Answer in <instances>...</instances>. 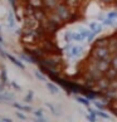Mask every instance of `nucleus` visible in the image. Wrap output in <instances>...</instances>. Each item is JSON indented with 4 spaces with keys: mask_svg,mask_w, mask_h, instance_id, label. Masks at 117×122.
I'll return each mask as SVG.
<instances>
[{
    "mask_svg": "<svg viewBox=\"0 0 117 122\" xmlns=\"http://www.w3.org/2000/svg\"><path fill=\"white\" fill-rule=\"evenodd\" d=\"M91 57L93 58V59L111 62L112 52H111L110 47H93L92 52H91Z\"/></svg>",
    "mask_w": 117,
    "mask_h": 122,
    "instance_id": "1",
    "label": "nucleus"
},
{
    "mask_svg": "<svg viewBox=\"0 0 117 122\" xmlns=\"http://www.w3.org/2000/svg\"><path fill=\"white\" fill-rule=\"evenodd\" d=\"M54 11L62 18V20L64 21V23H69L71 21V18H72V14H73V13H72V9L67 5L63 0L56 6Z\"/></svg>",
    "mask_w": 117,
    "mask_h": 122,
    "instance_id": "2",
    "label": "nucleus"
},
{
    "mask_svg": "<svg viewBox=\"0 0 117 122\" xmlns=\"http://www.w3.org/2000/svg\"><path fill=\"white\" fill-rule=\"evenodd\" d=\"M42 48L46 52L47 56H54V54H61V49L58 48L51 39H44L42 40Z\"/></svg>",
    "mask_w": 117,
    "mask_h": 122,
    "instance_id": "3",
    "label": "nucleus"
},
{
    "mask_svg": "<svg viewBox=\"0 0 117 122\" xmlns=\"http://www.w3.org/2000/svg\"><path fill=\"white\" fill-rule=\"evenodd\" d=\"M66 52L68 53V56L72 58V59H77L82 56L83 53V47L78 46V44H71V42L66 46Z\"/></svg>",
    "mask_w": 117,
    "mask_h": 122,
    "instance_id": "4",
    "label": "nucleus"
},
{
    "mask_svg": "<svg viewBox=\"0 0 117 122\" xmlns=\"http://www.w3.org/2000/svg\"><path fill=\"white\" fill-rule=\"evenodd\" d=\"M40 24H42V26H43L44 29H46L47 34H54L56 31H57L58 29L61 28V24H58L57 21L52 20V19H51V18H49V16L47 18L46 20H43V21H42V23H40Z\"/></svg>",
    "mask_w": 117,
    "mask_h": 122,
    "instance_id": "5",
    "label": "nucleus"
},
{
    "mask_svg": "<svg viewBox=\"0 0 117 122\" xmlns=\"http://www.w3.org/2000/svg\"><path fill=\"white\" fill-rule=\"evenodd\" d=\"M48 14H49V10H47L46 8H38L34 10L33 18L38 21V23H42L43 20H46L48 18Z\"/></svg>",
    "mask_w": 117,
    "mask_h": 122,
    "instance_id": "6",
    "label": "nucleus"
},
{
    "mask_svg": "<svg viewBox=\"0 0 117 122\" xmlns=\"http://www.w3.org/2000/svg\"><path fill=\"white\" fill-rule=\"evenodd\" d=\"M92 61L94 63V66L97 67V69L100 72H102L103 74H105L106 72L108 71V68L111 67V62H108V61H100V59H93V58H92Z\"/></svg>",
    "mask_w": 117,
    "mask_h": 122,
    "instance_id": "7",
    "label": "nucleus"
},
{
    "mask_svg": "<svg viewBox=\"0 0 117 122\" xmlns=\"http://www.w3.org/2000/svg\"><path fill=\"white\" fill-rule=\"evenodd\" d=\"M110 86H111V81L107 78L106 76L101 77V78L96 82V88H98V91H102V92H105L106 89H108Z\"/></svg>",
    "mask_w": 117,
    "mask_h": 122,
    "instance_id": "8",
    "label": "nucleus"
},
{
    "mask_svg": "<svg viewBox=\"0 0 117 122\" xmlns=\"http://www.w3.org/2000/svg\"><path fill=\"white\" fill-rule=\"evenodd\" d=\"M111 37H101L93 42V47H108Z\"/></svg>",
    "mask_w": 117,
    "mask_h": 122,
    "instance_id": "9",
    "label": "nucleus"
},
{
    "mask_svg": "<svg viewBox=\"0 0 117 122\" xmlns=\"http://www.w3.org/2000/svg\"><path fill=\"white\" fill-rule=\"evenodd\" d=\"M61 1H62V0H44V8H46L47 10L52 11V10H54L56 6Z\"/></svg>",
    "mask_w": 117,
    "mask_h": 122,
    "instance_id": "10",
    "label": "nucleus"
},
{
    "mask_svg": "<svg viewBox=\"0 0 117 122\" xmlns=\"http://www.w3.org/2000/svg\"><path fill=\"white\" fill-rule=\"evenodd\" d=\"M102 28H103V24L98 23V21H91L89 23V29L92 31H94L96 34H100L102 31Z\"/></svg>",
    "mask_w": 117,
    "mask_h": 122,
    "instance_id": "11",
    "label": "nucleus"
},
{
    "mask_svg": "<svg viewBox=\"0 0 117 122\" xmlns=\"http://www.w3.org/2000/svg\"><path fill=\"white\" fill-rule=\"evenodd\" d=\"M105 76H106L110 81H115V79H117V69L115 68V67L111 66L110 68H108V71L105 73Z\"/></svg>",
    "mask_w": 117,
    "mask_h": 122,
    "instance_id": "12",
    "label": "nucleus"
},
{
    "mask_svg": "<svg viewBox=\"0 0 117 122\" xmlns=\"http://www.w3.org/2000/svg\"><path fill=\"white\" fill-rule=\"evenodd\" d=\"M30 6H33L34 9L38 8H44V0H28V3Z\"/></svg>",
    "mask_w": 117,
    "mask_h": 122,
    "instance_id": "13",
    "label": "nucleus"
},
{
    "mask_svg": "<svg viewBox=\"0 0 117 122\" xmlns=\"http://www.w3.org/2000/svg\"><path fill=\"white\" fill-rule=\"evenodd\" d=\"M6 58H8V59L10 61L11 63H14V64H15L16 67H19L20 69H24V68H25V66H24V64H23V63H21L19 59H16L15 57H13V56H10V54H8V57H6Z\"/></svg>",
    "mask_w": 117,
    "mask_h": 122,
    "instance_id": "14",
    "label": "nucleus"
},
{
    "mask_svg": "<svg viewBox=\"0 0 117 122\" xmlns=\"http://www.w3.org/2000/svg\"><path fill=\"white\" fill-rule=\"evenodd\" d=\"M76 101L79 102L81 105H83L84 107H89V106H91V99L87 98L86 96H84V97H76Z\"/></svg>",
    "mask_w": 117,
    "mask_h": 122,
    "instance_id": "15",
    "label": "nucleus"
},
{
    "mask_svg": "<svg viewBox=\"0 0 117 122\" xmlns=\"http://www.w3.org/2000/svg\"><path fill=\"white\" fill-rule=\"evenodd\" d=\"M47 88H48V91L51 92L52 94H58L59 93V88H58L53 82H48L47 83Z\"/></svg>",
    "mask_w": 117,
    "mask_h": 122,
    "instance_id": "16",
    "label": "nucleus"
},
{
    "mask_svg": "<svg viewBox=\"0 0 117 122\" xmlns=\"http://www.w3.org/2000/svg\"><path fill=\"white\" fill-rule=\"evenodd\" d=\"M63 1H64L71 9H76V8L79 6V4L82 0H63Z\"/></svg>",
    "mask_w": 117,
    "mask_h": 122,
    "instance_id": "17",
    "label": "nucleus"
},
{
    "mask_svg": "<svg viewBox=\"0 0 117 122\" xmlns=\"http://www.w3.org/2000/svg\"><path fill=\"white\" fill-rule=\"evenodd\" d=\"M13 107H15L16 110H20V111H25V112H33V110L29 107V106H23L18 102H13Z\"/></svg>",
    "mask_w": 117,
    "mask_h": 122,
    "instance_id": "18",
    "label": "nucleus"
},
{
    "mask_svg": "<svg viewBox=\"0 0 117 122\" xmlns=\"http://www.w3.org/2000/svg\"><path fill=\"white\" fill-rule=\"evenodd\" d=\"M15 14V13H14ZM13 14V11H9L8 14V24L9 28H15V15Z\"/></svg>",
    "mask_w": 117,
    "mask_h": 122,
    "instance_id": "19",
    "label": "nucleus"
},
{
    "mask_svg": "<svg viewBox=\"0 0 117 122\" xmlns=\"http://www.w3.org/2000/svg\"><path fill=\"white\" fill-rule=\"evenodd\" d=\"M78 31L81 33V35H82V38H83V40H84V39H87V38H88V35L91 34V31H92V30L89 29V28H79Z\"/></svg>",
    "mask_w": 117,
    "mask_h": 122,
    "instance_id": "20",
    "label": "nucleus"
},
{
    "mask_svg": "<svg viewBox=\"0 0 117 122\" xmlns=\"http://www.w3.org/2000/svg\"><path fill=\"white\" fill-rule=\"evenodd\" d=\"M93 103H94V106H96V108H98V110H105V108H107V105L105 102L100 101V99H93Z\"/></svg>",
    "mask_w": 117,
    "mask_h": 122,
    "instance_id": "21",
    "label": "nucleus"
},
{
    "mask_svg": "<svg viewBox=\"0 0 117 122\" xmlns=\"http://www.w3.org/2000/svg\"><path fill=\"white\" fill-rule=\"evenodd\" d=\"M47 106H48L49 110L52 111V113H54V115H57V116H59V115H61V112H62V111H61V108L58 107V106H53L52 103H47Z\"/></svg>",
    "mask_w": 117,
    "mask_h": 122,
    "instance_id": "22",
    "label": "nucleus"
},
{
    "mask_svg": "<svg viewBox=\"0 0 117 122\" xmlns=\"http://www.w3.org/2000/svg\"><path fill=\"white\" fill-rule=\"evenodd\" d=\"M94 112H96L97 116H100L101 118H105V120H110V115L107 113V112H105V110H94Z\"/></svg>",
    "mask_w": 117,
    "mask_h": 122,
    "instance_id": "23",
    "label": "nucleus"
},
{
    "mask_svg": "<svg viewBox=\"0 0 117 122\" xmlns=\"http://www.w3.org/2000/svg\"><path fill=\"white\" fill-rule=\"evenodd\" d=\"M64 40L67 43L73 42V30H67L64 33Z\"/></svg>",
    "mask_w": 117,
    "mask_h": 122,
    "instance_id": "24",
    "label": "nucleus"
},
{
    "mask_svg": "<svg viewBox=\"0 0 117 122\" xmlns=\"http://www.w3.org/2000/svg\"><path fill=\"white\" fill-rule=\"evenodd\" d=\"M44 73H43V72L42 71H34V76L35 77H37V78L39 79V81H42V82H46V81H47V78H46V76H43Z\"/></svg>",
    "mask_w": 117,
    "mask_h": 122,
    "instance_id": "25",
    "label": "nucleus"
},
{
    "mask_svg": "<svg viewBox=\"0 0 117 122\" xmlns=\"http://www.w3.org/2000/svg\"><path fill=\"white\" fill-rule=\"evenodd\" d=\"M0 79H1V83L6 84L8 83V76H6V69L4 68L1 69V74H0Z\"/></svg>",
    "mask_w": 117,
    "mask_h": 122,
    "instance_id": "26",
    "label": "nucleus"
},
{
    "mask_svg": "<svg viewBox=\"0 0 117 122\" xmlns=\"http://www.w3.org/2000/svg\"><path fill=\"white\" fill-rule=\"evenodd\" d=\"M108 19H112V20H117V10H112L110 13H107V15H106Z\"/></svg>",
    "mask_w": 117,
    "mask_h": 122,
    "instance_id": "27",
    "label": "nucleus"
},
{
    "mask_svg": "<svg viewBox=\"0 0 117 122\" xmlns=\"http://www.w3.org/2000/svg\"><path fill=\"white\" fill-rule=\"evenodd\" d=\"M73 40L74 42H82L83 38H82V35H81L79 31H73Z\"/></svg>",
    "mask_w": 117,
    "mask_h": 122,
    "instance_id": "28",
    "label": "nucleus"
},
{
    "mask_svg": "<svg viewBox=\"0 0 117 122\" xmlns=\"http://www.w3.org/2000/svg\"><path fill=\"white\" fill-rule=\"evenodd\" d=\"M33 98H34V93H33V91H29L28 94H26V97L24 98V101H25V102H31V101H33Z\"/></svg>",
    "mask_w": 117,
    "mask_h": 122,
    "instance_id": "29",
    "label": "nucleus"
},
{
    "mask_svg": "<svg viewBox=\"0 0 117 122\" xmlns=\"http://www.w3.org/2000/svg\"><path fill=\"white\" fill-rule=\"evenodd\" d=\"M33 113H34V116H37V118H42V117H44L43 110H34Z\"/></svg>",
    "mask_w": 117,
    "mask_h": 122,
    "instance_id": "30",
    "label": "nucleus"
},
{
    "mask_svg": "<svg viewBox=\"0 0 117 122\" xmlns=\"http://www.w3.org/2000/svg\"><path fill=\"white\" fill-rule=\"evenodd\" d=\"M15 116H16L19 120H23V121H25V120H26V116H25V115H24V113H23V112H21L20 110H18V111H16Z\"/></svg>",
    "mask_w": 117,
    "mask_h": 122,
    "instance_id": "31",
    "label": "nucleus"
},
{
    "mask_svg": "<svg viewBox=\"0 0 117 122\" xmlns=\"http://www.w3.org/2000/svg\"><path fill=\"white\" fill-rule=\"evenodd\" d=\"M111 66L115 67L117 69V56L116 54H112V58H111Z\"/></svg>",
    "mask_w": 117,
    "mask_h": 122,
    "instance_id": "32",
    "label": "nucleus"
},
{
    "mask_svg": "<svg viewBox=\"0 0 117 122\" xmlns=\"http://www.w3.org/2000/svg\"><path fill=\"white\" fill-rule=\"evenodd\" d=\"M96 33H94V31H91V34L88 35V38H87V42L88 43H93L94 42V38H96Z\"/></svg>",
    "mask_w": 117,
    "mask_h": 122,
    "instance_id": "33",
    "label": "nucleus"
},
{
    "mask_svg": "<svg viewBox=\"0 0 117 122\" xmlns=\"http://www.w3.org/2000/svg\"><path fill=\"white\" fill-rule=\"evenodd\" d=\"M9 3H10V5L13 6V9H15V8H16V6L20 4L19 0H9Z\"/></svg>",
    "mask_w": 117,
    "mask_h": 122,
    "instance_id": "34",
    "label": "nucleus"
},
{
    "mask_svg": "<svg viewBox=\"0 0 117 122\" xmlns=\"http://www.w3.org/2000/svg\"><path fill=\"white\" fill-rule=\"evenodd\" d=\"M10 86H11V87H13V88H14V89H16V91H21V88H20V86H19V84H18L16 82H14V81H13V82H10Z\"/></svg>",
    "mask_w": 117,
    "mask_h": 122,
    "instance_id": "35",
    "label": "nucleus"
},
{
    "mask_svg": "<svg viewBox=\"0 0 117 122\" xmlns=\"http://www.w3.org/2000/svg\"><path fill=\"white\" fill-rule=\"evenodd\" d=\"M101 1H102L103 4H112V3H115L116 0H101Z\"/></svg>",
    "mask_w": 117,
    "mask_h": 122,
    "instance_id": "36",
    "label": "nucleus"
},
{
    "mask_svg": "<svg viewBox=\"0 0 117 122\" xmlns=\"http://www.w3.org/2000/svg\"><path fill=\"white\" fill-rule=\"evenodd\" d=\"M1 92H5V84L4 83H0V93Z\"/></svg>",
    "mask_w": 117,
    "mask_h": 122,
    "instance_id": "37",
    "label": "nucleus"
},
{
    "mask_svg": "<svg viewBox=\"0 0 117 122\" xmlns=\"http://www.w3.org/2000/svg\"><path fill=\"white\" fill-rule=\"evenodd\" d=\"M35 121H38V122H46L47 118H46V117H42V118H35Z\"/></svg>",
    "mask_w": 117,
    "mask_h": 122,
    "instance_id": "38",
    "label": "nucleus"
},
{
    "mask_svg": "<svg viewBox=\"0 0 117 122\" xmlns=\"http://www.w3.org/2000/svg\"><path fill=\"white\" fill-rule=\"evenodd\" d=\"M1 121H3V122H11V120H10V118H8V117H3Z\"/></svg>",
    "mask_w": 117,
    "mask_h": 122,
    "instance_id": "39",
    "label": "nucleus"
},
{
    "mask_svg": "<svg viewBox=\"0 0 117 122\" xmlns=\"http://www.w3.org/2000/svg\"><path fill=\"white\" fill-rule=\"evenodd\" d=\"M19 1H20V4H26V3H28V0H19Z\"/></svg>",
    "mask_w": 117,
    "mask_h": 122,
    "instance_id": "40",
    "label": "nucleus"
},
{
    "mask_svg": "<svg viewBox=\"0 0 117 122\" xmlns=\"http://www.w3.org/2000/svg\"><path fill=\"white\" fill-rule=\"evenodd\" d=\"M0 102H3V101H1V99H0Z\"/></svg>",
    "mask_w": 117,
    "mask_h": 122,
    "instance_id": "41",
    "label": "nucleus"
},
{
    "mask_svg": "<svg viewBox=\"0 0 117 122\" xmlns=\"http://www.w3.org/2000/svg\"><path fill=\"white\" fill-rule=\"evenodd\" d=\"M0 31H1V28H0Z\"/></svg>",
    "mask_w": 117,
    "mask_h": 122,
    "instance_id": "42",
    "label": "nucleus"
},
{
    "mask_svg": "<svg viewBox=\"0 0 117 122\" xmlns=\"http://www.w3.org/2000/svg\"><path fill=\"white\" fill-rule=\"evenodd\" d=\"M0 121H1V120H0Z\"/></svg>",
    "mask_w": 117,
    "mask_h": 122,
    "instance_id": "43",
    "label": "nucleus"
}]
</instances>
